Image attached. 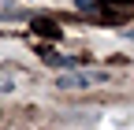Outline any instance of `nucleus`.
I'll use <instances>...</instances> for the list:
<instances>
[{"instance_id": "3", "label": "nucleus", "mask_w": 134, "mask_h": 130, "mask_svg": "<svg viewBox=\"0 0 134 130\" xmlns=\"http://www.w3.org/2000/svg\"><path fill=\"white\" fill-rule=\"evenodd\" d=\"M34 30H37V34L45 30L48 37H60V30H56V22H48V19H37V22H34Z\"/></svg>"}, {"instance_id": "1", "label": "nucleus", "mask_w": 134, "mask_h": 130, "mask_svg": "<svg viewBox=\"0 0 134 130\" xmlns=\"http://www.w3.org/2000/svg\"><path fill=\"white\" fill-rule=\"evenodd\" d=\"M104 82V74H97V71H63L60 74V89H90V86H100Z\"/></svg>"}, {"instance_id": "2", "label": "nucleus", "mask_w": 134, "mask_h": 130, "mask_svg": "<svg viewBox=\"0 0 134 130\" xmlns=\"http://www.w3.org/2000/svg\"><path fill=\"white\" fill-rule=\"evenodd\" d=\"M41 60L48 67H63V71H75V60L71 56H56V52H41Z\"/></svg>"}]
</instances>
